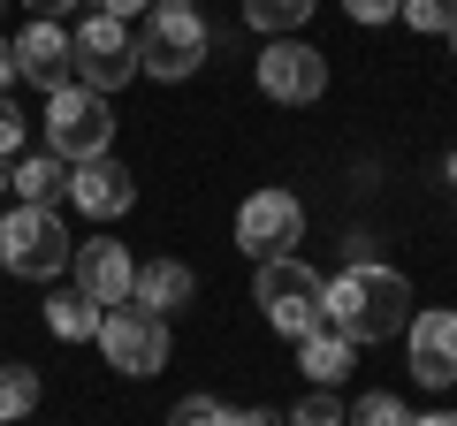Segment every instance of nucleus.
Here are the masks:
<instances>
[{
	"label": "nucleus",
	"instance_id": "nucleus-24",
	"mask_svg": "<svg viewBox=\"0 0 457 426\" xmlns=\"http://www.w3.org/2000/svg\"><path fill=\"white\" fill-rule=\"evenodd\" d=\"M0 160H23V115L8 92H0Z\"/></svg>",
	"mask_w": 457,
	"mask_h": 426
},
{
	"label": "nucleus",
	"instance_id": "nucleus-14",
	"mask_svg": "<svg viewBox=\"0 0 457 426\" xmlns=\"http://www.w3.org/2000/svg\"><path fill=\"white\" fill-rule=\"evenodd\" d=\"M191 297H198V274L183 259H145V266H137V282H130V305L137 312H161V320H168V312H183Z\"/></svg>",
	"mask_w": 457,
	"mask_h": 426
},
{
	"label": "nucleus",
	"instance_id": "nucleus-5",
	"mask_svg": "<svg viewBox=\"0 0 457 426\" xmlns=\"http://www.w3.org/2000/svg\"><path fill=\"white\" fill-rule=\"evenodd\" d=\"M69 53H77V84L84 92H122V84L137 77V38L122 16H77V31H69Z\"/></svg>",
	"mask_w": 457,
	"mask_h": 426
},
{
	"label": "nucleus",
	"instance_id": "nucleus-12",
	"mask_svg": "<svg viewBox=\"0 0 457 426\" xmlns=\"http://www.w3.org/2000/svg\"><path fill=\"white\" fill-rule=\"evenodd\" d=\"M62 198H77V213H92V221H122V213L137 206V176H130V168H114L107 152H99V160L69 168V191Z\"/></svg>",
	"mask_w": 457,
	"mask_h": 426
},
{
	"label": "nucleus",
	"instance_id": "nucleus-2",
	"mask_svg": "<svg viewBox=\"0 0 457 426\" xmlns=\"http://www.w3.org/2000/svg\"><path fill=\"white\" fill-rule=\"evenodd\" d=\"M320 297H328V282L312 274V266L297 259V251H282V259H260L252 305H260V320H267L275 335H290V343H297V335H312V328L328 320V312H320Z\"/></svg>",
	"mask_w": 457,
	"mask_h": 426
},
{
	"label": "nucleus",
	"instance_id": "nucleus-27",
	"mask_svg": "<svg viewBox=\"0 0 457 426\" xmlns=\"http://www.w3.org/2000/svg\"><path fill=\"white\" fill-rule=\"evenodd\" d=\"M92 8H99V16H122V23H130L137 8H145V0H92Z\"/></svg>",
	"mask_w": 457,
	"mask_h": 426
},
{
	"label": "nucleus",
	"instance_id": "nucleus-29",
	"mask_svg": "<svg viewBox=\"0 0 457 426\" xmlns=\"http://www.w3.org/2000/svg\"><path fill=\"white\" fill-rule=\"evenodd\" d=\"M8 84H16V46L0 38V92H8Z\"/></svg>",
	"mask_w": 457,
	"mask_h": 426
},
{
	"label": "nucleus",
	"instance_id": "nucleus-16",
	"mask_svg": "<svg viewBox=\"0 0 457 426\" xmlns=\"http://www.w3.org/2000/svg\"><path fill=\"white\" fill-rule=\"evenodd\" d=\"M8 191H16V206H54V198L69 191V160H54V152L8 160Z\"/></svg>",
	"mask_w": 457,
	"mask_h": 426
},
{
	"label": "nucleus",
	"instance_id": "nucleus-23",
	"mask_svg": "<svg viewBox=\"0 0 457 426\" xmlns=\"http://www.w3.org/2000/svg\"><path fill=\"white\" fill-rule=\"evenodd\" d=\"M282 419H290V426H343V404H336V389H312L305 404L282 411Z\"/></svg>",
	"mask_w": 457,
	"mask_h": 426
},
{
	"label": "nucleus",
	"instance_id": "nucleus-9",
	"mask_svg": "<svg viewBox=\"0 0 457 426\" xmlns=\"http://www.w3.org/2000/svg\"><path fill=\"white\" fill-rule=\"evenodd\" d=\"M260 92L275 99V107H312V99L328 92V53L305 46V38H275V46L260 53Z\"/></svg>",
	"mask_w": 457,
	"mask_h": 426
},
{
	"label": "nucleus",
	"instance_id": "nucleus-17",
	"mask_svg": "<svg viewBox=\"0 0 457 426\" xmlns=\"http://www.w3.org/2000/svg\"><path fill=\"white\" fill-rule=\"evenodd\" d=\"M99 320H107V305H92L84 290H54V297H46V328L62 335V343H92Z\"/></svg>",
	"mask_w": 457,
	"mask_h": 426
},
{
	"label": "nucleus",
	"instance_id": "nucleus-10",
	"mask_svg": "<svg viewBox=\"0 0 457 426\" xmlns=\"http://www.w3.org/2000/svg\"><path fill=\"white\" fill-rule=\"evenodd\" d=\"M8 46H16V84H38V92H62V84H77V53H69V31H62L54 16L23 23Z\"/></svg>",
	"mask_w": 457,
	"mask_h": 426
},
{
	"label": "nucleus",
	"instance_id": "nucleus-3",
	"mask_svg": "<svg viewBox=\"0 0 457 426\" xmlns=\"http://www.w3.org/2000/svg\"><path fill=\"white\" fill-rule=\"evenodd\" d=\"M69 259H77V244H69V229H62L54 206H16L0 221V266H8V274L54 282V274H69Z\"/></svg>",
	"mask_w": 457,
	"mask_h": 426
},
{
	"label": "nucleus",
	"instance_id": "nucleus-15",
	"mask_svg": "<svg viewBox=\"0 0 457 426\" xmlns=\"http://www.w3.org/2000/svg\"><path fill=\"white\" fill-rule=\"evenodd\" d=\"M351 350H359V343H343V335L328 328V320H320L312 335H297V365H305V381H312V389H336V381L351 373Z\"/></svg>",
	"mask_w": 457,
	"mask_h": 426
},
{
	"label": "nucleus",
	"instance_id": "nucleus-28",
	"mask_svg": "<svg viewBox=\"0 0 457 426\" xmlns=\"http://www.w3.org/2000/svg\"><path fill=\"white\" fill-rule=\"evenodd\" d=\"M23 8H31V16H54V23H62L69 8H77V0H23Z\"/></svg>",
	"mask_w": 457,
	"mask_h": 426
},
{
	"label": "nucleus",
	"instance_id": "nucleus-11",
	"mask_svg": "<svg viewBox=\"0 0 457 426\" xmlns=\"http://www.w3.org/2000/svg\"><path fill=\"white\" fill-rule=\"evenodd\" d=\"M404 350H411V381L420 389H450L457 381V312H411L404 320Z\"/></svg>",
	"mask_w": 457,
	"mask_h": 426
},
{
	"label": "nucleus",
	"instance_id": "nucleus-21",
	"mask_svg": "<svg viewBox=\"0 0 457 426\" xmlns=\"http://www.w3.org/2000/svg\"><path fill=\"white\" fill-rule=\"evenodd\" d=\"M396 16L411 23V31H427V38H442L457 23V0H396Z\"/></svg>",
	"mask_w": 457,
	"mask_h": 426
},
{
	"label": "nucleus",
	"instance_id": "nucleus-30",
	"mask_svg": "<svg viewBox=\"0 0 457 426\" xmlns=\"http://www.w3.org/2000/svg\"><path fill=\"white\" fill-rule=\"evenodd\" d=\"M411 426H457V411H427V419H411Z\"/></svg>",
	"mask_w": 457,
	"mask_h": 426
},
{
	"label": "nucleus",
	"instance_id": "nucleus-26",
	"mask_svg": "<svg viewBox=\"0 0 457 426\" xmlns=\"http://www.w3.org/2000/svg\"><path fill=\"white\" fill-rule=\"evenodd\" d=\"M228 426H290L282 411H267V404H252V411H228Z\"/></svg>",
	"mask_w": 457,
	"mask_h": 426
},
{
	"label": "nucleus",
	"instance_id": "nucleus-33",
	"mask_svg": "<svg viewBox=\"0 0 457 426\" xmlns=\"http://www.w3.org/2000/svg\"><path fill=\"white\" fill-rule=\"evenodd\" d=\"M450 46H457V23H450Z\"/></svg>",
	"mask_w": 457,
	"mask_h": 426
},
{
	"label": "nucleus",
	"instance_id": "nucleus-20",
	"mask_svg": "<svg viewBox=\"0 0 457 426\" xmlns=\"http://www.w3.org/2000/svg\"><path fill=\"white\" fill-rule=\"evenodd\" d=\"M343 426H411V411L396 404L389 389H374V396H359V404L343 411Z\"/></svg>",
	"mask_w": 457,
	"mask_h": 426
},
{
	"label": "nucleus",
	"instance_id": "nucleus-6",
	"mask_svg": "<svg viewBox=\"0 0 457 426\" xmlns=\"http://www.w3.org/2000/svg\"><path fill=\"white\" fill-rule=\"evenodd\" d=\"M206 61V16L198 8H153L145 31H137V69L161 84H183Z\"/></svg>",
	"mask_w": 457,
	"mask_h": 426
},
{
	"label": "nucleus",
	"instance_id": "nucleus-25",
	"mask_svg": "<svg viewBox=\"0 0 457 426\" xmlns=\"http://www.w3.org/2000/svg\"><path fill=\"white\" fill-rule=\"evenodd\" d=\"M343 16H351V23H389L396 0H343Z\"/></svg>",
	"mask_w": 457,
	"mask_h": 426
},
{
	"label": "nucleus",
	"instance_id": "nucleus-8",
	"mask_svg": "<svg viewBox=\"0 0 457 426\" xmlns=\"http://www.w3.org/2000/svg\"><path fill=\"white\" fill-rule=\"evenodd\" d=\"M297 236H305V206H297L290 191H252L245 206H237V251H245L252 266L282 259Z\"/></svg>",
	"mask_w": 457,
	"mask_h": 426
},
{
	"label": "nucleus",
	"instance_id": "nucleus-1",
	"mask_svg": "<svg viewBox=\"0 0 457 426\" xmlns=\"http://www.w3.org/2000/svg\"><path fill=\"white\" fill-rule=\"evenodd\" d=\"M320 312H328V328H336L343 343H389L411 320V282L396 274V266H381V259H351L328 282Z\"/></svg>",
	"mask_w": 457,
	"mask_h": 426
},
{
	"label": "nucleus",
	"instance_id": "nucleus-4",
	"mask_svg": "<svg viewBox=\"0 0 457 426\" xmlns=\"http://www.w3.org/2000/svg\"><path fill=\"white\" fill-rule=\"evenodd\" d=\"M114 145V107L107 92H84V84H62V92H46V152L54 160H99V152Z\"/></svg>",
	"mask_w": 457,
	"mask_h": 426
},
{
	"label": "nucleus",
	"instance_id": "nucleus-31",
	"mask_svg": "<svg viewBox=\"0 0 457 426\" xmlns=\"http://www.w3.org/2000/svg\"><path fill=\"white\" fill-rule=\"evenodd\" d=\"M442 183H450V191H457V145H450V160H442Z\"/></svg>",
	"mask_w": 457,
	"mask_h": 426
},
{
	"label": "nucleus",
	"instance_id": "nucleus-19",
	"mask_svg": "<svg viewBox=\"0 0 457 426\" xmlns=\"http://www.w3.org/2000/svg\"><path fill=\"white\" fill-rule=\"evenodd\" d=\"M38 411V373L31 365H0V426H16Z\"/></svg>",
	"mask_w": 457,
	"mask_h": 426
},
{
	"label": "nucleus",
	"instance_id": "nucleus-7",
	"mask_svg": "<svg viewBox=\"0 0 457 426\" xmlns=\"http://www.w3.org/2000/svg\"><path fill=\"white\" fill-rule=\"evenodd\" d=\"M99 350H107L114 373L153 381L168 365V320H161V312H137V305H107V320H99Z\"/></svg>",
	"mask_w": 457,
	"mask_h": 426
},
{
	"label": "nucleus",
	"instance_id": "nucleus-18",
	"mask_svg": "<svg viewBox=\"0 0 457 426\" xmlns=\"http://www.w3.org/2000/svg\"><path fill=\"white\" fill-rule=\"evenodd\" d=\"M312 8H320V0H245V23H252V31H267V38H290Z\"/></svg>",
	"mask_w": 457,
	"mask_h": 426
},
{
	"label": "nucleus",
	"instance_id": "nucleus-34",
	"mask_svg": "<svg viewBox=\"0 0 457 426\" xmlns=\"http://www.w3.org/2000/svg\"><path fill=\"white\" fill-rule=\"evenodd\" d=\"M0 8H8V0H0Z\"/></svg>",
	"mask_w": 457,
	"mask_h": 426
},
{
	"label": "nucleus",
	"instance_id": "nucleus-32",
	"mask_svg": "<svg viewBox=\"0 0 457 426\" xmlns=\"http://www.w3.org/2000/svg\"><path fill=\"white\" fill-rule=\"evenodd\" d=\"M145 8H191V0H145Z\"/></svg>",
	"mask_w": 457,
	"mask_h": 426
},
{
	"label": "nucleus",
	"instance_id": "nucleus-13",
	"mask_svg": "<svg viewBox=\"0 0 457 426\" xmlns=\"http://www.w3.org/2000/svg\"><path fill=\"white\" fill-rule=\"evenodd\" d=\"M77 290L92 297V305H130V282H137V259L114 236H92V244H77Z\"/></svg>",
	"mask_w": 457,
	"mask_h": 426
},
{
	"label": "nucleus",
	"instance_id": "nucleus-22",
	"mask_svg": "<svg viewBox=\"0 0 457 426\" xmlns=\"http://www.w3.org/2000/svg\"><path fill=\"white\" fill-rule=\"evenodd\" d=\"M168 426H228V404L221 396H183V404L168 411Z\"/></svg>",
	"mask_w": 457,
	"mask_h": 426
}]
</instances>
